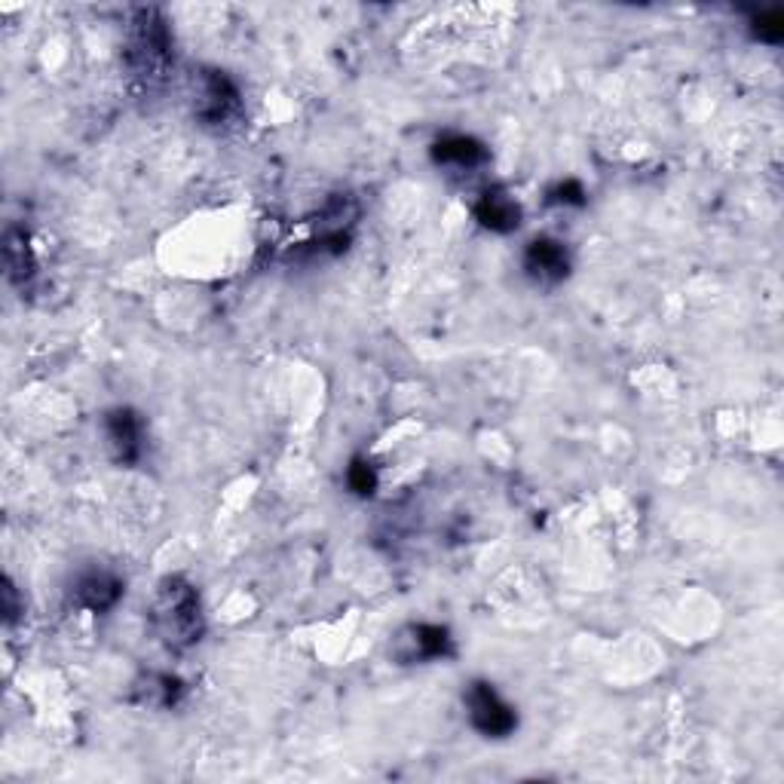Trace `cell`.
Wrapping results in <instances>:
<instances>
[{"mask_svg": "<svg viewBox=\"0 0 784 784\" xmlns=\"http://www.w3.org/2000/svg\"><path fill=\"white\" fill-rule=\"evenodd\" d=\"M151 622L160 641L172 650L197 644L203 637V610L200 595L184 576H169L153 597Z\"/></svg>", "mask_w": 784, "mask_h": 784, "instance_id": "cell-1", "label": "cell"}, {"mask_svg": "<svg viewBox=\"0 0 784 784\" xmlns=\"http://www.w3.org/2000/svg\"><path fill=\"white\" fill-rule=\"evenodd\" d=\"M169 31L165 22L160 19L157 10H141L132 28V47H129V62L135 68V74L144 77L148 83L163 77V71L169 68Z\"/></svg>", "mask_w": 784, "mask_h": 784, "instance_id": "cell-2", "label": "cell"}, {"mask_svg": "<svg viewBox=\"0 0 784 784\" xmlns=\"http://www.w3.org/2000/svg\"><path fill=\"white\" fill-rule=\"evenodd\" d=\"M466 708L472 726H475L481 735H488V738H506V735L515 733V726H519L515 708L496 693L491 683L475 681L469 686Z\"/></svg>", "mask_w": 784, "mask_h": 784, "instance_id": "cell-3", "label": "cell"}, {"mask_svg": "<svg viewBox=\"0 0 784 784\" xmlns=\"http://www.w3.org/2000/svg\"><path fill=\"white\" fill-rule=\"evenodd\" d=\"M237 111H240V92L230 83V77L221 71H209L197 99V117L209 127H218V123H228Z\"/></svg>", "mask_w": 784, "mask_h": 784, "instance_id": "cell-4", "label": "cell"}, {"mask_svg": "<svg viewBox=\"0 0 784 784\" xmlns=\"http://www.w3.org/2000/svg\"><path fill=\"white\" fill-rule=\"evenodd\" d=\"M104 435L111 444V454L117 463L132 466L141 456V420L129 408H117L104 418Z\"/></svg>", "mask_w": 784, "mask_h": 784, "instance_id": "cell-5", "label": "cell"}, {"mask_svg": "<svg viewBox=\"0 0 784 784\" xmlns=\"http://www.w3.org/2000/svg\"><path fill=\"white\" fill-rule=\"evenodd\" d=\"M120 595H123V585L108 570H92V573H83L74 582V601L83 610H89V613L111 610L120 601Z\"/></svg>", "mask_w": 784, "mask_h": 784, "instance_id": "cell-6", "label": "cell"}, {"mask_svg": "<svg viewBox=\"0 0 784 784\" xmlns=\"http://www.w3.org/2000/svg\"><path fill=\"white\" fill-rule=\"evenodd\" d=\"M524 270L536 282H561L570 270L567 249L555 240H533L524 252Z\"/></svg>", "mask_w": 784, "mask_h": 784, "instance_id": "cell-7", "label": "cell"}, {"mask_svg": "<svg viewBox=\"0 0 784 784\" xmlns=\"http://www.w3.org/2000/svg\"><path fill=\"white\" fill-rule=\"evenodd\" d=\"M475 218L481 228L494 230V233H512L521 224V205L503 190H488L475 203Z\"/></svg>", "mask_w": 784, "mask_h": 784, "instance_id": "cell-8", "label": "cell"}, {"mask_svg": "<svg viewBox=\"0 0 784 784\" xmlns=\"http://www.w3.org/2000/svg\"><path fill=\"white\" fill-rule=\"evenodd\" d=\"M432 160L439 165H456V169H475L488 160V148L472 135H442L432 144Z\"/></svg>", "mask_w": 784, "mask_h": 784, "instance_id": "cell-9", "label": "cell"}, {"mask_svg": "<svg viewBox=\"0 0 784 784\" xmlns=\"http://www.w3.org/2000/svg\"><path fill=\"white\" fill-rule=\"evenodd\" d=\"M405 659H444L451 656V634L442 625H414L408 629Z\"/></svg>", "mask_w": 784, "mask_h": 784, "instance_id": "cell-10", "label": "cell"}, {"mask_svg": "<svg viewBox=\"0 0 784 784\" xmlns=\"http://www.w3.org/2000/svg\"><path fill=\"white\" fill-rule=\"evenodd\" d=\"M3 254H7V267H10V277L16 282L34 277V254H31V245H28V237L22 230H7Z\"/></svg>", "mask_w": 784, "mask_h": 784, "instance_id": "cell-11", "label": "cell"}, {"mask_svg": "<svg viewBox=\"0 0 784 784\" xmlns=\"http://www.w3.org/2000/svg\"><path fill=\"white\" fill-rule=\"evenodd\" d=\"M184 693V683L172 677V674H151L148 683L141 686V702L144 705H160V708H169L175 705L178 698Z\"/></svg>", "mask_w": 784, "mask_h": 784, "instance_id": "cell-12", "label": "cell"}, {"mask_svg": "<svg viewBox=\"0 0 784 784\" xmlns=\"http://www.w3.org/2000/svg\"><path fill=\"white\" fill-rule=\"evenodd\" d=\"M754 34L766 43H782L784 38V16L778 10L754 16Z\"/></svg>", "mask_w": 784, "mask_h": 784, "instance_id": "cell-13", "label": "cell"}, {"mask_svg": "<svg viewBox=\"0 0 784 784\" xmlns=\"http://www.w3.org/2000/svg\"><path fill=\"white\" fill-rule=\"evenodd\" d=\"M346 481H350V488H353L355 494L362 496L374 494V488H378V475H374V469L365 460H353V466L346 472Z\"/></svg>", "mask_w": 784, "mask_h": 784, "instance_id": "cell-14", "label": "cell"}, {"mask_svg": "<svg viewBox=\"0 0 784 784\" xmlns=\"http://www.w3.org/2000/svg\"><path fill=\"white\" fill-rule=\"evenodd\" d=\"M549 203L582 205L585 203V190H582V184L576 178H567V181H561V184H555V188L549 190Z\"/></svg>", "mask_w": 784, "mask_h": 784, "instance_id": "cell-15", "label": "cell"}]
</instances>
